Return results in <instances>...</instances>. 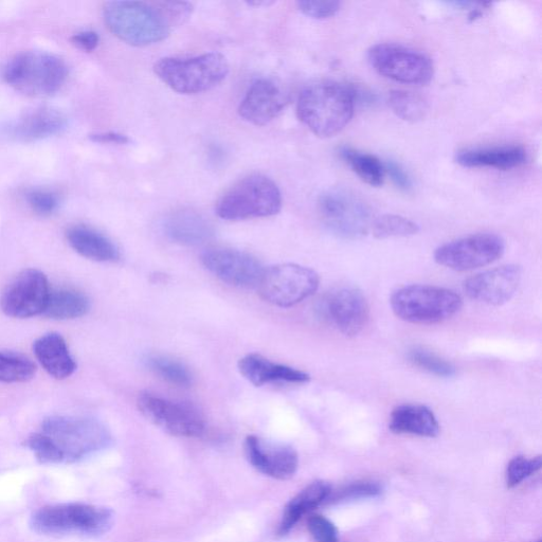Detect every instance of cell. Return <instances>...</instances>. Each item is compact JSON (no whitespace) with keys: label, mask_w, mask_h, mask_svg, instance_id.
Here are the masks:
<instances>
[{"label":"cell","mask_w":542,"mask_h":542,"mask_svg":"<svg viewBox=\"0 0 542 542\" xmlns=\"http://www.w3.org/2000/svg\"><path fill=\"white\" fill-rule=\"evenodd\" d=\"M527 151L519 146L477 148L460 151L457 164L468 169L513 170L526 164Z\"/></svg>","instance_id":"cell-23"},{"label":"cell","mask_w":542,"mask_h":542,"mask_svg":"<svg viewBox=\"0 0 542 542\" xmlns=\"http://www.w3.org/2000/svg\"><path fill=\"white\" fill-rule=\"evenodd\" d=\"M373 236L377 239L406 238L420 231L418 224L400 215L387 214L372 223Z\"/></svg>","instance_id":"cell-33"},{"label":"cell","mask_w":542,"mask_h":542,"mask_svg":"<svg viewBox=\"0 0 542 542\" xmlns=\"http://www.w3.org/2000/svg\"><path fill=\"white\" fill-rule=\"evenodd\" d=\"M147 364L162 381L173 386L188 388L193 384V374L182 361L164 355H153L147 359Z\"/></svg>","instance_id":"cell-30"},{"label":"cell","mask_w":542,"mask_h":542,"mask_svg":"<svg viewBox=\"0 0 542 542\" xmlns=\"http://www.w3.org/2000/svg\"><path fill=\"white\" fill-rule=\"evenodd\" d=\"M35 372V365L28 357L12 352H0V382L25 383L33 378Z\"/></svg>","instance_id":"cell-31"},{"label":"cell","mask_w":542,"mask_h":542,"mask_svg":"<svg viewBox=\"0 0 542 542\" xmlns=\"http://www.w3.org/2000/svg\"><path fill=\"white\" fill-rule=\"evenodd\" d=\"M331 493L332 487L327 482L316 481L307 485L303 491L287 503L278 529V535L285 536L291 532L305 514L325 503Z\"/></svg>","instance_id":"cell-27"},{"label":"cell","mask_w":542,"mask_h":542,"mask_svg":"<svg viewBox=\"0 0 542 542\" xmlns=\"http://www.w3.org/2000/svg\"><path fill=\"white\" fill-rule=\"evenodd\" d=\"M323 313L337 331L352 337L366 328L370 318V306L359 289L343 287L324 300Z\"/></svg>","instance_id":"cell-16"},{"label":"cell","mask_w":542,"mask_h":542,"mask_svg":"<svg viewBox=\"0 0 542 542\" xmlns=\"http://www.w3.org/2000/svg\"><path fill=\"white\" fill-rule=\"evenodd\" d=\"M319 211L325 226L342 239L363 238L372 226L368 207L347 192L333 190L321 195Z\"/></svg>","instance_id":"cell-12"},{"label":"cell","mask_w":542,"mask_h":542,"mask_svg":"<svg viewBox=\"0 0 542 542\" xmlns=\"http://www.w3.org/2000/svg\"><path fill=\"white\" fill-rule=\"evenodd\" d=\"M385 169H386V173L389 174V176L392 179V182L395 184L397 188L405 192H408L412 189L411 178L400 165L396 164V162L394 161L387 162V164L385 165Z\"/></svg>","instance_id":"cell-40"},{"label":"cell","mask_w":542,"mask_h":542,"mask_svg":"<svg viewBox=\"0 0 542 542\" xmlns=\"http://www.w3.org/2000/svg\"><path fill=\"white\" fill-rule=\"evenodd\" d=\"M319 283L313 269L286 263L264 269L258 289L264 301L278 307H292L312 297Z\"/></svg>","instance_id":"cell-9"},{"label":"cell","mask_w":542,"mask_h":542,"mask_svg":"<svg viewBox=\"0 0 542 542\" xmlns=\"http://www.w3.org/2000/svg\"><path fill=\"white\" fill-rule=\"evenodd\" d=\"M287 98L273 81L258 80L250 86L239 107L247 122L263 126L276 119L284 110Z\"/></svg>","instance_id":"cell-20"},{"label":"cell","mask_w":542,"mask_h":542,"mask_svg":"<svg viewBox=\"0 0 542 542\" xmlns=\"http://www.w3.org/2000/svg\"><path fill=\"white\" fill-rule=\"evenodd\" d=\"M25 198L31 210L41 216H50L61 206L60 194L49 188H32L27 191Z\"/></svg>","instance_id":"cell-35"},{"label":"cell","mask_w":542,"mask_h":542,"mask_svg":"<svg viewBox=\"0 0 542 542\" xmlns=\"http://www.w3.org/2000/svg\"><path fill=\"white\" fill-rule=\"evenodd\" d=\"M67 124V117L56 108L39 107L7 124L3 134L15 141L33 142L61 134Z\"/></svg>","instance_id":"cell-19"},{"label":"cell","mask_w":542,"mask_h":542,"mask_svg":"<svg viewBox=\"0 0 542 542\" xmlns=\"http://www.w3.org/2000/svg\"><path fill=\"white\" fill-rule=\"evenodd\" d=\"M369 61L379 75L403 84L425 85L433 78L430 59L401 45H375L369 50Z\"/></svg>","instance_id":"cell-11"},{"label":"cell","mask_w":542,"mask_h":542,"mask_svg":"<svg viewBox=\"0 0 542 542\" xmlns=\"http://www.w3.org/2000/svg\"><path fill=\"white\" fill-rule=\"evenodd\" d=\"M300 121L320 138H330L351 121L354 97L350 90L334 81H318L306 86L297 104Z\"/></svg>","instance_id":"cell-2"},{"label":"cell","mask_w":542,"mask_h":542,"mask_svg":"<svg viewBox=\"0 0 542 542\" xmlns=\"http://www.w3.org/2000/svg\"><path fill=\"white\" fill-rule=\"evenodd\" d=\"M68 75V66L63 59L38 50L15 54L3 71L4 80L17 92L39 98L60 92Z\"/></svg>","instance_id":"cell-4"},{"label":"cell","mask_w":542,"mask_h":542,"mask_svg":"<svg viewBox=\"0 0 542 542\" xmlns=\"http://www.w3.org/2000/svg\"><path fill=\"white\" fill-rule=\"evenodd\" d=\"M340 157L364 183L371 187H381L384 184L385 165L374 155L351 148H342Z\"/></svg>","instance_id":"cell-29"},{"label":"cell","mask_w":542,"mask_h":542,"mask_svg":"<svg viewBox=\"0 0 542 542\" xmlns=\"http://www.w3.org/2000/svg\"><path fill=\"white\" fill-rule=\"evenodd\" d=\"M154 71L174 92L195 95L221 84L229 74V64L223 54L210 52L190 59H161Z\"/></svg>","instance_id":"cell-6"},{"label":"cell","mask_w":542,"mask_h":542,"mask_svg":"<svg viewBox=\"0 0 542 542\" xmlns=\"http://www.w3.org/2000/svg\"><path fill=\"white\" fill-rule=\"evenodd\" d=\"M505 250L504 241L493 233H479L440 246L436 262L455 271H468L496 262Z\"/></svg>","instance_id":"cell-13"},{"label":"cell","mask_w":542,"mask_h":542,"mask_svg":"<svg viewBox=\"0 0 542 542\" xmlns=\"http://www.w3.org/2000/svg\"><path fill=\"white\" fill-rule=\"evenodd\" d=\"M410 363L430 374L450 377L456 374V368L445 359L424 349H413L409 352Z\"/></svg>","instance_id":"cell-34"},{"label":"cell","mask_w":542,"mask_h":542,"mask_svg":"<svg viewBox=\"0 0 542 542\" xmlns=\"http://www.w3.org/2000/svg\"><path fill=\"white\" fill-rule=\"evenodd\" d=\"M307 528L316 542H338V531L334 523L321 515H313Z\"/></svg>","instance_id":"cell-38"},{"label":"cell","mask_w":542,"mask_h":542,"mask_svg":"<svg viewBox=\"0 0 542 542\" xmlns=\"http://www.w3.org/2000/svg\"><path fill=\"white\" fill-rule=\"evenodd\" d=\"M114 512L97 505L64 503L48 505L31 516L30 526L47 536L81 535L98 537L114 526Z\"/></svg>","instance_id":"cell-5"},{"label":"cell","mask_w":542,"mask_h":542,"mask_svg":"<svg viewBox=\"0 0 542 542\" xmlns=\"http://www.w3.org/2000/svg\"><path fill=\"white\" fill-rule=\"evenodd\" d=\"M536 542H541V540H538V541H536Z\"/></svg>","instance_id":"cell-44"},{"label":"cell","mask_w":542,"mask_h":542,"mask_svg":"<svg viewBox=\"0 0 542 542\" xmlns=\"http://www.w3.org/2000/svg\"><path fill=\"white\" fill-rule=\"evenodd\" d=\"M388 102L393 113L408 122L421 121L428 112L423 98L404 90H394L390 93Z\"/></svg>","instance_id":"cell-32"},{"label":"cell","mask_w":542,"mask_h":542,"mask_svg":"<svg viewBox=\"0 0 542 542\" xmlns=\"http://www.w3.org/2000/svg\"><path fill=\"white\" fill-rule=\"evenodd\" d=\"M71 42L83 51L93 52L99 46L100 36L96 31L84 30L72 36Z\"/></svg>","instance_id":"cell-41"},{"label":"cell","mask_w":542,"mask_h":542,"mask_svg":"<svg viewBox=\"0 0 542 542\" xmlns=\"http://www.w3.org/2000/svg\"><path fill=\"white\" fill-rule=\"evenodd\" d=\"M282 208L278 186L263 175H250L234 185L216 205V213L226 221L268 218Z\"/></svg>","instance_id":"cell-8"},{"label":"cell","mask_w":542,"mask_h":542,"mask_svg":"<svg viewBox=\"0 0 542 542\" xmlns=\"http://www.w3.org/2000/svg\"><path fill=\"white\" fill-rule=\"evenodd\" d=\"M158 9L146 3L111 2L103 8L104 21L118 39L132 46H149L168 38L172 15L168 3Z\"/></svg>","instance_id":"cell-3"},{"label":"cell","mask_w":542,"mask_h":542,"mask_svg":"<svg viewBox=\"0 0 542 542\" xmlns=\"http://www.w3.org/2000/svg\"><path fill=\"white\" fill-rule=\"evenodd\" d=\"M396 317L413 324H437L456 316L463 300L451 289L431 285H409L391 297Z\"/></svg>","instance_id":"cell-7"},{"label":"cell","mask_w":542,"mask_h":542,"mask_svg":"<svg viewBox=\"0 0 542 542\" xmlns=\"http://www.w3.org/2000/svg\"><path fill=\"white\" fill-rule=\"evenodd\" d=\"M137 406L144 418L172 436L200 438L206 431L204 414L188 403L144 392L139 394Z\"/></svg>","instance_id":"cell-10"},{"label":"cell","mask_w":542,"mask_h":542,"mask_svg":"<svg viewBox=\"0 0 542 542\" xmlns=\"http://www.w3.org/2000/svg\"><path fill=\"white\" fill-rule=\"evenodd\" d=\"M89 138L97 143L126 144L130 142L128 136L115 132L96 133L90 135Z\"/></svg>","instance_id":"cell-42"},{"label":"cell","mask_w":542,"mask_h":542,"mask_svg":"<svg viewBox=\"0 0 542 542\" xmlns=\"http://www.w3.org/2000/svg\"><path fill=\"white\" fill-rule=\"evenodd\" d=\"M542 466L541 457L527 459L525 457H516L507 468V485L509 489H514L521 482L525 481L539 471Z\"/></svg>","instance_id":"cell-37"},{"label":"cell","mask_w":542,"mask_h":542,"mask_svg":"<svg viewBox=\"0 0 542 542\" xmlns=\"http://www.w3.org/2000/svg\"><path fill=\"white\" fill-rule=\"evenodd\" d=\"M382 493V486L376 482H356L342 487V489L337 492L332 491L325 503L333 504L351 500L375 498Z\"/></svg>","instance_id":"cell-36"},{"label":"cell","mask_w":542,"mask_h":542,"mask_svg":"<svg viewBox=\"0 0 542 542\" xmlns=\"http://www.w3.org/2000/svg\"><path fill=\"white\" fill-rule=\"evenodd\" d=\"M389 427L396 435L436 438L440 433V424L435 413L428 407L417 404L396 407L391 413Z\"/></svg>","instance_id":"cell-25"},{"label":"cell","mask_w":542,"mask_h":542,"mask_svg":"<svg viewBox=\"0 0 542 542\" xmlns=\"http://www.w3.org/2000/svg\"><path fill=\"white\" fill-rule=\"evenodd\" d=\"M202 262L216 278L239 288L258 287L264 273L262 264L255 257L237 249H207Z\"/></svg>","instance_id":"cell-15"},{"label":"cell","mask_w":542,"mask_h":542,"mask_svg":"<svg viewBox=\"0 0 542 542\" xmlns=\"http://www.w3.org/2000/svg\"><path fill=\"white\" fill-rule=\"evenodd\" d=\"M521 277L519 266L503 265L468 278L463 284V289L466 296L472 300L499 306L509 302L515 296Z\"/></svg>","instance_id":"cell-17"},{"label":"cell","mask_w":542,"mask_h":542,"mask_svg":"<svg viewBox=\"0 0 542 542\" xmlns=\"http://www.w3.org/2000/svg\"><path fill=\"white\" fill-rule=\"evenodd\" d=\"M239 370L249 383L262 387L270 383L305 384L311 376L301 370L274 363L262 355L249 354L239 361Z\"/></svg>","instance_id":"cell-22"},{"label":"cell","mask_w":542,"mask_h":542,"mask_svg":"<svg viewBox=\"0 0 542 542\" xmlns=\"http://www.w3.org/2000/svg\"><path fill=\"white\" fill-rule=\"evenodd\" d=\"M245 454L258 472L273 479L288 480L298 471L299 457L291 446L248 436L245 440Z\"/></svg>","instance_id":"cell-18"},{"label":"cell","mask_w":542,"mask_h":542,"mask_svg":"<svg viewBox=\"0 0 542 542\" xmlns=\"http://www.w3.org/2000/svg\"><path fill=\"white\" fill-rule=\"evenodd\" d=\"M112 443L111 433L98 421L84 418L52 417L26 445L43 464L76 463Z\"/></svg>","instance_id":"cell-1"},{"label":"cell","mask_w":542,"mask_h":542,"mask_svg":"<svg viewBox=\"0 0 542 542\" xmlns=\"http://www.w3.org/2000/svg\"><path fill=\"white\" fill-rule=\"evenodd\" d=\"M298 9L306 16L315 20H327L340 9L339 2H299Z\"/></svg>","instance_id":"cell-39"},{"label":"cell","mask_w":542,"mask_h":542,"mask_svg":"<svg viewBox=\"0 0 542 542\" xmlns=\"http://www.w3.org/2000/svg\"><path fill=\"white\" fill-rule=\"evenodd\" d=\"M273 3H268V2H252V3H248L249 6H256V7H262V6H269Z\"/></svg>","instance_id":"cell-43"},{"label":"cell","mask_w":542,"mask_h":542,"mask_svg":"<svg viewBox=\"0 0 542 542\" xmlns=\"http://www.w3.org/2000/svg\"><path fill=\"white\" fill-rule=\"evenodd\" d=\"M50 293L46 276L39 270L28 269L8 285L0 304L9 317L30 318L43 315Z\"/></svg>","instance_id":"cell-14"},{"label":"cell","mask_w":542,"mask_h":542,"mask_svg":"<svg viewBox=\"0 0 542 542\" xmlns=\"http://www.w3.org/2000/svg\"><path fill=\"white\" fill-rule=\"evenodd\" d=\"M161 227L170 241L184 246L202 245L214 236L210 221L193 210H180L169 214L162 221Z\"/></svg>","instance_id":"cell-21"},{"label":"cell","mask_w":542,"mask_h":542,"mask_svg":"<svg viewBox=\"0 0 542 542\" xmlns=\"http://www.w3.org/2000/svg\"><path fill=\"white\" fill-rule=\"evenodd\" d=\"M88 298L74 289H58L50 293L43 315L50 319L70 320L80 318L89 311Z\"/></svg>","instance_id":"cell-28"},{"label":"cell","mask_w":542,"mask_h":542,"mask_svg":"<svg viewBox=\"0 0 542 542\" xmlns=\"http://www.w3.org/2000/svg\"><path fill=\"white\" fill-rule=\"evenodd\" d=\"M67 241L72 249L88 260L96 262H116L120 258L117 245L99 230L86 225H76L68 229Z\"/></svg>","instance_id":"cell-24"},{"label":"cell","mask_w":542,"mask_h":542,"mask_svg":"<svg viewBox=\"0 0 542 542\" xmlns=\"http://www.w3.org/2000/svg\"><path fill=\"white\" fill-rule=\"evenodd\" d=\"M33 350L42 367L54 378L65 379L77 369L76 361L60 334L50 333L39 338L34 342Z\"/></svg>","instance_id":"cell-26"}]
</instances>
